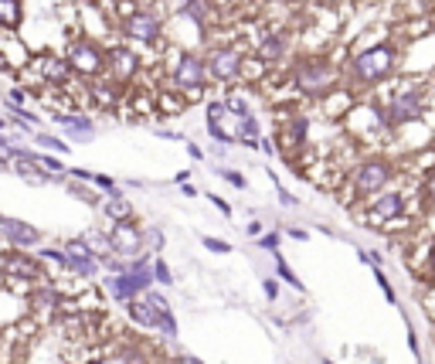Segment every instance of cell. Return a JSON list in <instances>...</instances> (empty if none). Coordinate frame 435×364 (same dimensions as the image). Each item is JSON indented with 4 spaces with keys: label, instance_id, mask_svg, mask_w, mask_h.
Here are the masks:
<instances>
[{
    "label": "cell",
    "instance_id": "obj_34",
    "mask_svg": "<svg viewBox=\"0 0 435 364\" xmlns=\"http://www.w3.org/2000/svg\"><path fill=\"white\" fill-rule=\"evenodd\" d=\"M214 174H218L221 181H228L232 187H238V191H245V187H249V181H245V174H242V171H228V167H214Z\"/></svg>",
    "mask_w": 435,
    "mask_h": 364
},
{
    "label": "cell",
    "instance_id": "obj_41",
    "mask_svg": "<svg viewBox=\"0 0 435 364\" xmlns=\"http://www.w3.org/2000/svg\"><path fill=\"white\" fill-rule=\"evenodd\" d=\"M204 197H208V201H211V204H214L221 215H228V218H232V204H228L225 197H218V194H208V191H204Z\"/></svg>",
    "mask_w": 435,
    "mask_h": 364
},
{
    "label": "cell",
    "instance_id": "obj_13",
    "mask_svg": "<svg viewBox=\"0 0 435 364\" xmlns=\"http://www.w3.org/2000/svg\"><path fill=\"white\" fill-rule=\"evenodd\" d=\"M0 235H3L14 249H21V252H34V249L45 245V232H41L38 225L24 221V218H7V215H3V221H0Z\"/></svg>",
    "mask_w": 435,
    "mask_h": 364
},
{
    "label": "cell",
    "instance_id": "obj_20",
    "mask_svg": "<svg viewBox=\"0 0 435 364\" xmlns=\"http://www.w3.org/2000/svg\"><path fill=\"white\" fill-rule=\"evenodd\" d=\"M102 215H105L109 221H129V218H133V204H129V197L116 187V191H105V197H102Z\"/></svg>",
    "mask_w": 435,
    "mask_h": 364
},
{
    "label": "cell",
    "instance_id": "obj_52",
    "mask_svg": "<svg viewBox=\"0 0 435 364\" xmlns=\"http://www.w3.org/2000/svg\"><path fill=\"white\" fill-rule=\"evenodd\" d=\"M184 364H204L201 358H194V354H184Z\"/></svg>",
    "mask_w": 435,
    "mask_h": 364
},
{
    "label": "cell",
    "instance_id": "obj_6",
    "mask_svg": "<svg viewBox=\"0 0 435 364\" xmlns=\"http://www.w3.org/2000/svg\"><path fill=\"white\" fill-rule=\"evenodd\" d=\"M204 130L211 140H218V147H232L242 140V116L228 112L225 99H214L204 106Z\"/></svg>",
    "mask_w": 435,
    "mask_h": 364
},
{
    "label": "cell",
    "instance_id": "obj_43",
    "mask_svg": "<svg viewBox=\"0 0 435 364\" xmlns=\"http://www.w3.org/2000/svg\"><path fill=\"white\" fill-rule=\"evenodd\" d=\"M14 150H17V143H14L10 136L0 133V154H3V157H14Z\"/></svg>",
    "mask_w": 435,
    "mask_h": 364
},
{
    "label": "cell",
    "instance_id": "obj_27",
    "mask_svg": "<svg viewBox=\"0 0 435 364\" xmlns=\"http://www.w3.org/2000/svg\"><path fill=\"white\" fill-rule=\"evenodd\" d=\"M143 239H147V252L164 256V249H167V232H164L160 225H147V228H143Z\"/></svg>",
    "mask_w": 435,
    "mask_h": 364
},
{
    "label": "cell",
    "instance_id": "obj_49",
    "mask_svg": "<svg viewBox=\"0 0 435 364\" xmlns=\"http://www.w3.org/2000/svg\"><path fill=\"white\" fill-rule=\"evenodd\" d=\"M174 184H190V171H180L174 178Z\"/></svg>",
    "mask_w": 435,
    "mask_h": 364
},
{
    "label": "cell",
    "instance_id": "obj_39",
    "mask_svg": "<svg viewBox=\"0 0 435 364\" xmlns=\"http://www.w3.org/2000/svg\"><path fill=\"white\" fill-rule=\"evenodd\" d=\"M422 191H425V201L435 204V167H429V174H425V181H422Z\"/></svg>",
    "mask_w": 435,
    "mask_h": 364
},
{
    "label": "cell",
    "instance_id": "obj_54",
    "mask_svg": "<svg viewBox=\"0 0 435 364\" xmlns=\"http://www.w3.org/2000/svg\"><path fill=\"white\" fill-rule=\"evenodd\" d=\"M0 221H3V211H0Z\"/></svg>",
    "mask_w": 435,
    "mask_h": 364
},
{
    "label": "cell",
    "instance_id": "obj_48",
    "mask_svg": "<svg viewBox=\"0 0 435 364\" xmlns=\"http://www.w3.org/2000/svg\"><path fill=\"white\" fill-rule=\"evenodd\" d=\"M408 348H412V354H419V334L415 330H408Z\"/></svg>",
    "mask_w": 435,
    "mask_h": 364
},
{
    "label": "cell",
    "instance_id": "obj_37",
    "mask_svg": "<svg viewBox=\"0 0 435 364\" xmlns=\"http://www.w3.org/2000/svg\"><path fill=\"white\" fill-rule=\"evenodd\" d=\"M374 279H377V286H381V293H384V300L395 306L398 303V296H395V286L388 282V276H384V269H374Z\"/></svg>",
    "mask_w": 435,
    "mask_h": 364
},
{
    "label": "cell",
    "instance_id": "obj_17",
    "mask_svg": "<svg viewBox=\"0 0 435 364\" xmlns=\"http://www.w3.org/2000/svg\"><path fill=\"white\" fill-rule=\"evenodd\" d=\"M105 69L112 72L116 82H129L140 69V58L129 48H112V51H105Z\"/></svg>",
    "mask_w": 435,
    "mask_h": 364
},
{
    "label": "cell",
    "instance_id": "obj_33",
    "mask_svg": "<svg viewBox=\"0 0 435 364\" xmlns=\"http://www.w3.org/2000/svg\"><path fill=\"white\" fill-rule=\"evenodd\" d=\"M180 10H184L187 17H194V21H197L201 27L208 24V3H204V0H190V3H184Z\"/></svg>",
    "mask_w": 435,
    "mask_h": 364
},
{
    "label": "cell",
    "instance_id": "obj_7",
    "mask_svg": "<svg viewBox=\"0 0 435 364\" xmlns=\"http://www.w3.org/2000/svg\"><path fill=\"white\" fill-rule=\"evenodd\" d=\"M405 191L398 187H388L384 194H377L374 201H367V208L360 211V221L371 225V228H384L391 221H405Z\"/></svg>",
    "mask_w": 435,
    "mask_h": 364
},
{
    "label": "cell",
    "instance_id": "obj_50",
    "mask_svg": "<svg viewBox=\"0 0 435 364\" xmlns=\"http://www.w3.org/2000/svg\"><path fill=\"white\" fill-rule=\"evenodd\" d=\"M429 269H432V273H435V242H432V245H429Z\"/></svg>",
    "mask_w": 435,
    "mask_h": 364
},
{
    "label": "cell",
    "instance_id": "obj_2",
    "mask_svg": "<svg viewBox=\"0 0 435 364\" xmlns=\"http://www.w3.org/2000/svg\"><path fill=\"white\" fill-rule=\"evenodd\" d=\"M395 164L388 160V157H364V160H357V167L350 171V191H353V197H360V201H374L377 194H384L391 181H395Z\"/></svg>",
    "mask_w": 435,
    "mask_h": 364
},
{
    "label": "cell",
    "instance_id": "obj_3",
    "mask_svg": "<svg viewBox=\"0 0 435 364\" xmlns=\"http://www.w3.org/2000/svg\"><path fill=\"white\" fill-rule=\"evenodd\" d=\"M398 69V48L395 45H371L364 51L353 55L350 62V72L360 86H374V82H384L391 79Z\"/></svg>",
    "mask_w": 435,
    "mask_h": 364
},
{
    "label": "cell",
    "instance_id": "obj_30",
    "mask_svg": "<svg viewBox=\"0 0 435 364\" xmlns=\"http://www.w3.org/2000/svg\"><path fill=\"white\" fill-rule=\"evenodd\" d=\"M153 282H157V286H174V282H177L174 269H171V263H167L164 256H157V259H153Z\"/></svg>",
    "mask_w": 435,
    "mask_h": 364
},
{
    "label": "cell",
    "instance_id": "obj_53",
    "mask_svg": "<svg viewBox=\"0 0 435 364\" xmlns=\"http://www.w3.org/2000/svg\"><path fill=\"white\" fill-rule=\"evenodd\" d=\"M323 364H337V361H330V358H323Z\"/></svg>",
    "mask_w": 435,
    "mask_h": 364
},
{
    "label": "cell",
    "instance_id": "obj_28",
    "mask_svg": "<svg viewBox=\"0 0 435 364\" xmlns=\"http://www.w3.org/2000/svg\"><path fill=\"white\" fill-rule=\"evenodd\" d=\"M34 256H38L41 263L55 266V269H65V249H62V245H41V249H34Z\"/></svg>",
    "mask_w": 435,
    "mask_h": 364
},
{
    "label": "cell",
    "instance_id": "obj_26",
    "mask_svg": "<svg viewBox=\"0 0 435 364\" xmlns=\"http://www.w3.org/2000/svg\"><path fill=\"white\" fill-rule=\"evenodd\" d=\"M88 245H92V252L99 256V259H105V256H112V242H109V232H99V228H88L86 235Z\"/></svg>",
    "mask_w": 435,
    "mask_h": 364
},
{
    "label": "cell",
    "instance_id": "obj_36",
    "mask_svg": "<svg viewBox=\"0 0 435 364\" xmlns=\"http://www.w3.org/2000/svg\"><path fill=\"white\" fill-rule=\"evenodd\" d=\"M279 245H282V235H279V232H265L259 239V249L272 252V256H279Z\"/></svg>",
    "mask_w": 435,
    "mask_h": 364
},
{
    "label": "cell",
    "instance_id": "obj_9",
    "mask_svg": "<svg viewBox=\"0 0 435 364\" xmlns=\"http://www.w3.org/2000/svg\"><path fill=\"white\" fill-rule=\"evenodd\" d=\"M109 242H112V256H119V259H140V256H147L143 225H136L133 218L129 221H112Z\"/></svg>",
    "mask_w": 435,
    "mask_h": 364
},
{
    "label": "cell",
    "instance_id": "obj_31",
    "mask_svg": "<svg viewBox=\"0 0 435 364\" xmlns=\"http://www.w3.org/2000/svg\"><path fill=\"white\" fill-rule=\"evenodd\" d=\"M201 245H204L208 252H214V256H232V252H235V245L225 242V239H218V235H201Z\"/></svg>",
    "mask_w": 435,
    "mask_h": 364
},
{
    "label": "cell",
    "instance_id": "obj_45",
    "mask_svg": "<svg viewBox=\"0 0 435 364\" xmlns=\"http://www.w3.org/2000/svg\"><path fill=\"white\" fill-rule=\"evenodd\" d=\"M286 235H289V239H296V242H306V239H310L303 228H286Z\"/></svg>",
    "mask_w": 435,
    "mask_h": 364
},
{
    "label": "cell",
    "instance_id": "obj_14",
    "mask_svg": "<svg viewBox=\"0 0 435 364\" xmlns=\"http://www.w3.org/2000/svg\"><path fill=\"white\" fill-rule=\"evenodd\" d=\"M65 62H69L72 72H79V75H99V72H105V51H102L95 41H72Z\"/></svg>",
    "mask_w": 435,
    "mask_h": 364
},
{
    "label": "cell",
    "instance_id": "obj_32",
    "mask_svg": "<svg viewBox=\"0 0 435 364\" xmlns=\"http://www.w3.org/2000/svg\"><path fill=\"white\" fill-rule=\"evenodd\" d=\"M225 106H228V112H235V116H252V106H249V99L245 95H238V92H232V95H225Z\"/></svg>",
    "mask_w": 435,
    "mask_h": 364
},
{
    "label": "cell",
    "instance_id": "obj_42",
    "mask_svg": "<svg viewBox=\"0 0 435 364\" xmlns=\"http://www.w3.org/2000/svg\"><path fill=\"white\" fill-rule=\"evenodd\" d=\"M279 204H282V208H299V197H293L286 187H279Z\"/></svg>",
    "mask_w": 435,
    "mask_h": 364
},
{
    "label": "cell",
    "instance_id": "obj_8",
    "mask_svg": "<svg viewBox=\"0 0 435 364\" xmlns=\"http://www.w3.org/2000/svg\"><path fill=\"white\" fill-rule=\"evenodd\" d=\"M62 249H65V273L79 276V279H102V259L92 252V245H88L82 235H72V239H65L62 242Z\"/></svg>",
    "mask_w": 435,
    "mask_h": 364
},
{
    "label": "cell",
    "instance_id": "obj_12",
    "mask_svg": "<svg viewBox=\"0 0 435 364\" xmlns=\"http://www.w3.org/2000/svg\"><path fill=\"white\" fill-rule=\"evenodd\" d=\"M204 79H208L204 58H197V55H177L174 69H171V86H174L177 92L204 89Z\"/></svg>",
    "mask_w": 435,
    "mask_h": 364
},
{
    "label": "cell",
    "instance_id": "obj_29",
    "mask_svg": "<svg viewBox=\"0 0 435 364\" xmlns=\"http://www.w3.org/2000/svg\"><path fill=\"white\" fill-rule=\"evenodd\" d=\"M34 143H38V150H48V154H55V157L69 154V143H65V140H58V136H51V133H38V136H34Z\"/></svg>",
    "mask_w": 435,
    "mask_h": 364
},
{
    "label": "cell",
    "instance_id": "obj_51",
    "mask_svg": "<svg viewBox=\"0 0 435 364\" xmlns=\"http://www.w3.org/2000/svg\"><path fill=\"white\" fill-rule=\"evenodd\" d=\"M0 171H10V157H3V154H0Z\"/></svg>",
    "mask_w": 435,
    "mask_h": 364
},
{
    "label": "cell",
    "instance_id": "obj_44",
    "mask_svg": "<svg viewBox=\"0 0 435 364\" xmlns=\"http://www.w3.org/2000/svg\"><path fill=\"white\" fill-rule=\"evenodd\" d=\"M187 157H190V160H204V150H201L197 143H187Z\"/></svg>",
    "mask_w": 435,
    "mask_h": 364
},
{
    "label": "cell",
    "instance_id": "obj_25",
    "mask_svg": "<svg viewBox=\"0 0 435 364\" xmlns=\"http://www.w3.org/2000/svg\"><path fill=\"white\" fill-rule=\"evenodd\" d=\"M272 259H275V276H279V279H282L286 286H293L296 293H306V282H303V279L296 276V269H293V266H289V263H286L282 256H272Z\"/></svg>",
    "mask_w": 435,
    "mask_h": 364
},
{
    "label": "cell",
    "instance_id": "obj_47",
    "mask_svg": "<svg viewBox=\"0 0 435 364\" xmlns=\"http://www.w3.org/2000/svg\"><path fill=\"white\" fill-rule=\"evenodd\" d=\"M180 194H184V197H197V187H194V184H180Z\"/></svg>",
    "mask_w": 435,
    "mask_h": 364
},
{
    "label": "cell",
    "instance_id": "obj_5",
    "mask_svg": "<svg viewBox=\"0 0 435 364\" xmlns=\"http://www.w3.org/2000/svg\"><path fill=\"white\" fill-rule=\"evenodd\" d=\"M293 82L296 89L310 92V95H323V92H334L337 82V65L327 62V58H299L296 69H293Z\"/></svg>",
    "mask_w": 435,
    "mask_h": 364
},
{
    "label": "cell",
    "instance_id": "obj_24",
    "mask_svg": "<svg viewBox=\"0 0 435 364\" xmlns=\"http://www.w3.org/2000/svg\"><path fill=\"white\" fill-rule=\"evenodd\" d=\"M65 191H69L75 201L88 204V208H102V197H105V194H95V191H88L86 184H75V181H69V178H65Z\"/></svg>",
    "mask_w": 435,
    "mask_h": 364
},
{
    "label": "cell",
    "instance_id": "obj_1",
    "mask_svg": "<svg viewBox=\"0 0 435 364\" xmlns=\"http://www.w3.org/2000/svg\"><path fill=\"white\" fill-rule=\"evenodd\" d=\"M126 313H129V320H133L136 327H143V330H160L164 337H177V330H180L171 300H167L157 286L147 289L143 296H136L133 303H126Z\"/></svg>",
    "mask_w": 435,
    "mask_h": 364
},
{
    "label": "cell",
    "instance_id": "obj_35",
    "mask_svg": "<svg viewBox=\"0 0 435 364\" xmlns=\"http://www.w3.org/2000/svg\"><path fill=\"white\" fill-rule=\"evenodd\" d=\"M38 164H41L48 174H55V178H65V164H62L55 154H41V157H38Z\"/></svg>",
    "mask_w": 435,
    "mask_h": 364
},
{
    "label": "cell",
    "instance_id": "obj_10",
    "mask_svg": "<svg viewBox=\"0 0 435 364\" xmlns=\"http://www.w3.org/2000/svg\"><path fill=\"white\" fill-rule=\"evenodd\" d=\"M119 31H123L126 38H133V41L153 45V41H160L164 21H160V14H157V10H150V7H140V10H133V14H126V17H123Z\"/></svg>",
    "mask_w": 435,
    "mask_h": 364
},
{
    "label": "cell",
    "instance_id": "obj_18",
    "mask_svg": "<svg viewBox=\"0 0 435 364\" xmlns=\"http://www.w3.org/2000/svg\"><path fill=\"white\" fill-rule=\"evenodd\" d=\"M34 72H38L48 86H62V82H69L72 65H69L65 58H58V55H41V58L34 62Z\"/></svg>",
    "mask_w": 435,
    "mask_h": 364
},
{
    "label": "cell",
    "instance_id": "obj_15",
    "mask_svg": "<svg viewBox=\"0 0 435 364\" xmlns=\"http://www.w3.org/2000/svg\"><path fill=\"white\" fill-rule=\"evenodd\" d=\"M204 65H208V75L211 79L235 82L242 75V51H235V48H211L208 58H204Z\"/></svg>",
    "mask_w": 435,
    "mask_h": 364
},
{
    "label": "cell",
    "instance_id": "obj_38",
    "mask_svg": "<svg viewBox=\"0 0 435 364\" xmlns=\"http://www.w3.org/2000/svg\"><path fill=\"white\" fill-rule=\"evenodd\" d=\"M24 102H27V92H24V89H17V86H10V89H7V106L21 109Z\"/></svg>",
    "mask_w": 435,
    "mask_h": 364
},
{
    "label": "cell",
    "instance_id": "obj_21",
    "mask_svg": "<svg viewBox=\"0 0 435 364\" xmlns=\"http://www.w3.org/2000/svg\"><path fill=\"white\" fill-rule=\"evenodd\" d=\"M259 55L265 62H279V58H286V34H279V31H272V34H265L259 41Z\"/></svg>",
    "mask_w": 435,
    "mask_h": 364
},
{
    "label": "cell",
    "instance_id": "obj_22",
    "mask_svg": "<svg viewBox=\"0 0 435 364\" xmlns=\"http://www.w3.org/2000/svg\"><path fill=\"white\" fill-rule=\"evenodd\" d=\"M21 21H24V3L21 0H0V27L14 31V27H21Z\"/></svg>",
    "mask_w": 435,
    "mask_h": 364
},
{
    "label": "cell",
    "instance_id": "obj_16",
    "mask_svg": "<svg viewBox=\"0 0 435 364\" xmlns=\"http://www.w3.org/2000/svg\"><path fill=\"white\" fill-rule=\"evenodd\" d=\"M62 303H65V296H62V289H58L51 279L38 282V286H34V293H31V310H34V313H41V317L58 313V310H62Z\"/></svg>",
    "mask_w": 435,
    "mask_h": 364
},
{
    "label": "cell",
    "instance_id": "obj_40",
    "mask_svg": "<svg viewBox=\"0 0 435 364\" xmlns=\"http://www.w3.org/2000/svg\"><path fill=\"white\" fill-rule=\"evenodd\" d=\"M262 293H265L269 303H275V300H279V282H275V279H262Z\"/></svg>",
    "mask_w": 435,
    "mask_h": 364
},
{
    "label": "cell",
    "instance_id": "obj_11",
    "mask_svg": "<svg viewBox=\"0 0 435 364\" xmlns=\"http://www.w3.org/2000/svg\"><path fill=\"white\" fill-rule=\"evenodd\" d=\"M3 276L7 279H24V282H45L48 279V269L45 263L34 256V252H21V249H10L3 252Z\"/></svg>",
    "mask_w": 435,
    "mask_h": 364
},
{
    "label": "cell",
    "instance_id": "obj_46",
    "mask_svg": "<svg viewBox=\"0 0 435 364\" xmlns=\"http://www.w3.org/2000/svg\"><path fill=\"white\" fill-rule=\"evenodd\" d=\"M245 232H249L252 239H262V235H265V232H262V221H249V228H245Z\"/></svg>",
    "mask_w": 435,
    "mask_h": 364
},
{
    "label": "cell",
    "instance_id": "obj_19",
    "mask_svg": "<svg viewBox=\"0 0 435 364\" xmlns=\"http://www.w3.org/2000/svg\"><path fill=\"white\" fill-rule=\"evenodd\" d=\"M51 119H55L62 130H69L72 140H82V143L95 133V123H92L88 116H79V112H51Z\"/></svg>",
    "mask_w": 435,
    "mask_h": 364
},
{
    "label": "cell",
    "instance_id": "obj_4",
    "mask_svg": "<svg viewBox=\"0 0 435 364\" xmlns=\"http://www.w3.org/2000/svg\"><path fill=\"white\" fill-rule=\"evenodd\" d=\"M422 116H425V86H419V82L401 86L381 109V123L388 130H401L408 123H419Z\"/></svg>",
    "mask_w": 435,
    "mask_h": 364
},
{
    "label": "cell",
    "instance_id": "obj_23",
    "mask_svg": "<svg viewBox=\"0 0 435 364\" xmlns=\"http://www.w3.org/2000/svg\"><path fill=\"white\" fill-rule=\"evenodd\" d=\"M306 130H310V119H306V116H293V119H289V126L282 130V143L289 140V143L303 147V143H306Z\"/></svg>",
    "mask_w": 435,
    "mask_h": 364
}]
</instances>
